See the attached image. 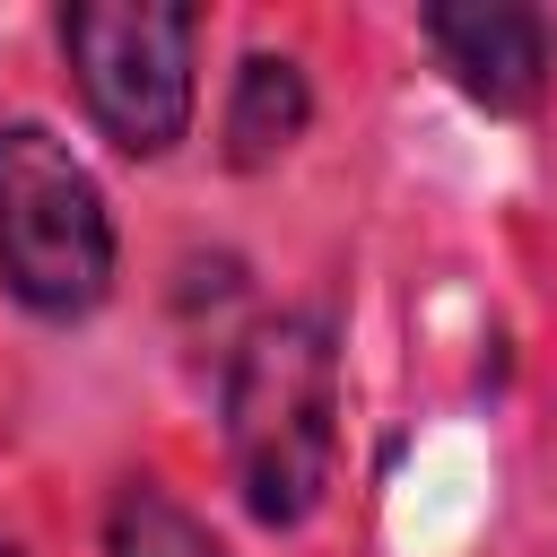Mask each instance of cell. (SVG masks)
Wrapping results in <instances>:
<instances>
[{
  "mask_svg": "<svg viewBox=\"0 0 557 557\" xmlns=\"http://www.w3.org/2000/svg\"><path fill=\"white\" fill-rule=\"evenodd\" d=\"M70 78L122 157H174L200 104V17L183 0H70Z\"/></svg>",
  "mask_w": 557,
  "mask_h": 557,
  "instance_id": "3957f363",
  "label": "cell"
},
{
  "mask_svg": "<svg viewBox=\"0 0 557 557\" xmlns=\"http://www.w3.org/2000/svg\"><path fill=\"white\" fill-rule=\"evenodd\" d=\"M418 26H426L444 78L470 104L540 113V96H548V17L540 9H522V0H435Z\"/></svg>",
  "mask_w": 557,
  "mask_h": 557,
  "instance_id": "277c9868",
  "label": "cell"
},
{
  "mask_svg": "<svg viewBox=\"0 0 557 557\" xmlns=\"http://www.w3.org/2000/svg\"><path fill=\"white\" fill-rule=\"evenodd\" d=\"M305 131H313V87H305V70H296L287 52H244V61H235V87H226V122H218L226 165H235V174H261V165H278Z\"/></svg>",
  "mask_w": 557,
  "mask_h": 557,
  "instance_id": "5b68a950",
  "label": "cell"
},
{
  "mask_svg": "<svg viewBox=\"0 0 557 557\" xmlns=\"http://www.w3.org/2000/svg\"><path fill=\"white\" fill-rule=\"evenodd\" d=\"M226 470L261 531L322 513L339 470V339L322 313H261L226 366Z\"/></svg>",
  "mask_w": 557,
  "mask_h": 557,
  "instance_id": "6da1fadb",
  "label": "cell"
},
{
  "mask_svg": "<svg viewBox=\"0 0 557 557\" xmlns=\"http://www.w3.org/2000/svg\"><path fill=\"white\" fill-rule=\"evenodd\" d=\"M104 557H226V548H218V531H209L191 505H174L157 479H131V487H113V505H104Z\"/></svg>",
  "mask_w": 557,
  "mask_h": 557,
  "instance_id": "8992f818",
  "label": "cell"
},
{
  "mask_svg": "<svg viewBox=\"0 0 557 557\" xmlns=\"http://www.w3.org/2000/svg\"><path fill=\"white\" fill-rule=\"evenodd\" d=\"M0 287L44 322H78L113 287L104 183L52 122H0Z\"/></svg>",
  "mask_w": 557,
  "mask_h": 557,
  "instance_id": "7a4b0ae2",
  "label": "cell"
}]
</instances>
